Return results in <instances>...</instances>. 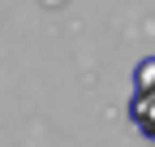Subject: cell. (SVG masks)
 Instances as JSON below:
<instances>
[{"mask_svg": "<svg viewBox=\"0 0 155 147\" xmlns=\"http://www.w3.org/2000/svg\"><path fill=\"white\" fill-rule=\"evenodd\" d=\"M129 121L142 138L155 143V56L134 65V82H129Z\"/></svg>", "mask_w": 155, "mask_h": 147, "instance_id": "obj_1", "label": "cell"}]
</instances>
